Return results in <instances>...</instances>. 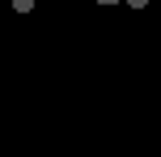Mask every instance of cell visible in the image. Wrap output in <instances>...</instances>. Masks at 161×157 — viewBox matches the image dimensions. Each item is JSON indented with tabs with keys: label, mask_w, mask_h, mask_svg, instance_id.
I'll use <instances>...</instances> for the list:
<instances>
[{
	"label": "cell",
	"mask_w": 161,
	"mask_h": 157,
	"mask_svg": "<svg viewBox=\"0 0 161 157\" xmlns=\"http://www.w3.org/2000/svg\"><path fill=\"white\" fill-rule=\"evenodd\" d=\"M34 8V0H13V13H30Z\"/></svg>",
	"instance_id": "cell-1"
},
{
	"label": "cell",
	"mask_w": 161,
	"mask_h": 157,
	"mask_svg": "<svg viewBox=\"0 0 161 157\" xmlns=\"http://www.w3.org/2000/svg\"><path fill=\"white\" fill-rule=\"evenodd\" d=\"M123 4H131V8H148V0H123Z\"/></svg>",
	"instance_id": "cell-2"
},
{
	"label": "cell",
	"mask_w": 161,
	"mask_h": 157,
	"mask_svg": "<svg viewBox=\"0 0 161 157\" xmlns=\"http://www.w3.org/2000/svg\"><path fill=\"white\" fill-rule=\"evenodd\" d=\"M97 4H119V0H97Z\"/></svg>",
	"instance_id": "cell-3"
}]
</instances>
